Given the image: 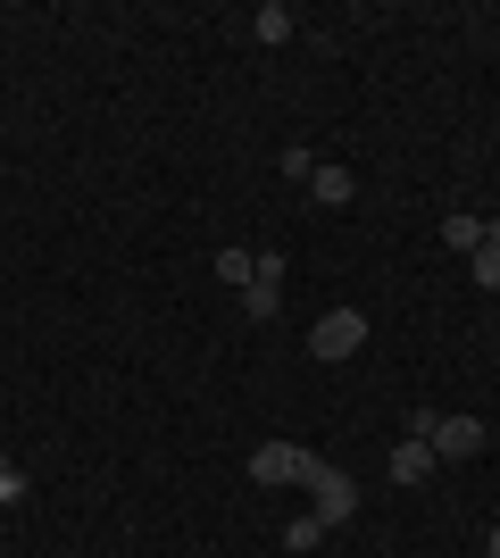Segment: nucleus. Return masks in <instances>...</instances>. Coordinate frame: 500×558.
Listing matches in <instances>:
<instances>
[{
  "label": "nucleus",
  "mask_w": 500,
  "mask_h": 558,
  "mask_svg": "<svg viewBox=\"0 0 500 558\" xmlns=\"http://www.w3.org/2000/svg\"><path fill=\"white\" fill-rule=\"evenodd\" d=\"M408 434H417L434 459H476V450H484V417H442V409H417V417H408Z\"/></svg>",
  "instance_id": "nucleus-1"
},
{
  "label": "nucleus",
  "mask_w": 500,
  "mask_h": 558,
  "mask_svg": "<svg viewBox=\"0 0 500 558\" xmlns=\"http://www.w3.org/2000/svg\"><path fill=\"white\" fill-rule=\"evenodd\" d=\"M358 342H367V308H326V317L309 326V359H317V367L358 359Z\"/></svg>",
  "instance_id": "nucleus-2"
},
{
  "label": "nucleus",
  "mask_w": 500,
  "mask_h": 558,
  "mask_svg": "<svg viewBox=\"0 0 500 558\" xmlns=\"http://www.w3.org/2000/svg\"><path fill=\"white\" fill-rule=\"evenodd\" d=\"M301 484H309L317 492V525H326V534H333V525H351V517H358V484H351V475H342V466H326V459H309V475H301Z\"/></svg>",
  "instance_id": "nucleus-3"
},
{
  "label": "nucleus",
  "mask_w": 500,
  "mask_h": 558,
  "mask_svg": "<svg viewBox=\"0 0 500 558\" xmlns=\"http://www.w3.org/2000/svg\"><path fill=\"white\" fill-rule=\"evenodd\" d=\"M242 308H251V326H267L284 308V251H259V276L242 283Z\"/></svg>",
  "instance_id": "nucleus-4"
},
{
  "label": "nucleus",
  "mask_w": 500,
  "mask_h": 558,
  "mask_svg": "<svg viewBox=\"0 0 500 558\" xmlns=\"http://www.w3.org/2000/svg\"><path fill=\"white\" fill-rule=\"evenodd\" d=\"M301 475H309V450H292V442L251 450V484H301Z\"/></svg>",
  "instance_id": "nucleus-5"
},
{
  "label": "nucleus",
  "mask_w": 500,
  "mask_h": 558,
  "mask_svg": "<svg viewBox=\"0 0 500 558\" xmlns=\"http://www.w3.org/2000/svg\"><path fill=\"white\" fill-rule=\"evenodd\" d=\"M301 192H309L317 209H351V201H358V175H351L342 159H317V175H309Z\"/></svg>",
  "instance_id": "nucleus-6"
},
{
  "label": "nucleus",
  "mask_w": 500,
  "mask_h": 558,
  "mask_svg": "<svg viewBox=\"0 0 500 558\" xmlns=\"http://www.w3.org/2000/svg\"><path fill=\"white\" fill-rule=\"evenodd\" d=\"M434 466H442V459H434V450L417 442V434H401V442H392V466H383V475H392L401 492H417V484H434Z\"/></svg>",
  "instance_id": "nucleus-7"
},
{
  "label": "nucleus",
  "mask_w": 500,
  "mask_h": 558,
  "mask_svg": "<svg viewBox=\"0 0 500 558\" xmlns=\"http://www.w3.org/2000/svg\"><path fill=\"white\" fill-rule=\"evenodd\" d=\"M442 242H451L459 258H476L484 251V217H442Z\"/></svg>",
  "instance_id": "nucleus-8"
},
{
  "label": "nucleus",
  "mask_w": 500,
  "mask_h": 558,
  "mask_svg": "<svg viewBox=\"0 0 500 558\" xmlns=\"http://www.w3.org/2000/svg\"><path fill=\"white\" fill-rule=\"evenodd\" d=\"M251 34H259V43H292V9H284V0H267L259 17H251Z\"/></svg>",
  "instance_id": "nucleus-9"
},
{
  "label": "nucleus",
  "mask_w": 500,
  "mask_h": 558,
  "mask_svg": "<svg viewBox=\"0 0 500 558\" xmlns=\"http://www.w3.org/2000/svg\"><path fill=\"white\" fill-rule=\"evenodd\" d=\"M467 276H476V292H500V242H484V251L467 258Z\"/></svg>",
  "instance_id": "nucleus-10"
},
{
  "label": "nucleus",
  "mask_w": 500,
  "mask_h": 558,
  "mask_svg": "<svg viewBox=\"0 0 500 558\" xmlns=\"http://www.w3.org/2000/svg\"><path fill=\"white\" fill-rule=\"evenodd\" d=\"M217 276H225V283H251V276H259V258H251V251H217Z\"/></svg>",
  "instance_id": "nucleus-11"
},
{
  "label": "nucleus",
  "mask_w": 500,
  "mask_h": 558,
  "mask_svg": "<svg viewBox=\"0 0 500 558\" xmlns=\"http://www.w3.org/2000/svg\"><path fill=\"white\" fill-rule=\"evenodd\" d=\"M284 542H292V550H317V542H326V525H317V517H292Z\"/></svg>",
  "instance_id": "nucleus-12"
},
{
  "label": "nucleus",
  "mask_w": 500,
  "mask_h": 558,
  "mask_svg": "<svg viewBox=\"0 0 500 558\" xmlns=\"http://www.w3.org/2000/svg\"><path fill=\"white\" fill-rule=\"evenodd\" d=\"M284 175H292V184H309V175H317V150H301V142H292V150H284Z\"/></svg>",
  "instance_id": "nucleus-13"
},
{
  "label": "nucleus",
  "mask_w": 500,
  "mask_h": 558,
  "mask_svg": "<svg viewBox=\"0 0 500 558\" xmlns=\"http://www.w3.org/2000/svg\"><path fill=\"white\" fill-rule=\"evenodd\" d=\"M492 558H500V525H492Z\"/></svg>",
  "instance_id": "nucleus-14"
}]
</instances>
